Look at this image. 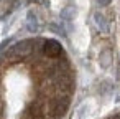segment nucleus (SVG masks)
Returning a JSON list of instances; mask_svg holds the SVG:
<instances>
[{
	"instance_id": "f257e3e1",
	"label": "nucleus",
	"mask_w": 120,
	"mask_h": 119,
	"mask_svg": "<svg viewBox=\"0 0 120 119\" xmlns=\"http://www.w3.org/2000/svg\"><path fill=\"white\" fill-rule=\"evenodd\" d=\"M77 73L53 37H28L0 50V119H66Z\"/></svg>"
},
{
	"instance_id": "f03ea898",
	"label": "nucleus",
	"mask_w": 120,
	"mask_h": 119,
	"mask_svg": "<svg viewBox=\"0 0 120 119\" xmlns=\"http://www.w3.org/2000/svg\"><path fill=\"white\" fill-rule=\"evenodd\" d=\"M105 119H120V111L118 112H115V114H110L109 117H105Z\"/></svg>"
}]
</instances>
